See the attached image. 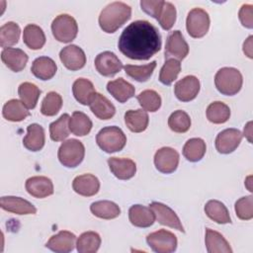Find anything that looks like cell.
<instances>
[{
  "label": "cell",
  "mask_w": 253,
  "mask_h": 253,
  "mask_svg": "<svg viewBox=\"0 0 253 253\" xmlns=\"http://www.w3.org/2000/svg\"><path fill=\"white\" fill-rule=\"evenodd\" d=\"M161 43V36L157 28L148 21L137 20L125 28L118 45L126 57L147 60L160 50Z\"/></svg>",
  "instance_id": "6da1fadb"
},
{
  "label": "cell",
  "mask_w": 253,
  "mask_h": 253,
  "mask_svg": "<svg viewBox=\"0 0 253 253\" xmlns=\"http://www.w3.org/2000/svg\"><path fill=\"white\" fill-rule=\"evenodd\" d=\"M131 8L124 2L116 1L108 4L100 13V28L108 34L115 33L130 19Z\"/></svg>",
  "instance_id": "7a4b0ae2"
},
{
  "label": "cell",
  "mask_w": 253,
  "mask_h": 253,
  "mask_svg": "<svg viewBox=\"0 0 253 253\" xmlns=\"http://www.w3.org/2000/svg\"><path fill=\"white\" fill-rule=\"evenodd\" d=\"M242 74L234 67H222L214 76L216 89L226 96H233L237 94L242 87Z\"/></svg>",
  "instance_id": "3957f363"
},
{
  "label": "cell",
  "mask_w": 253,
  "mask_h": 253,
  "mask_svg": "<svg viewBox=\"0 0 253 253\" xmlns=\"http://www.w3.org/2000/svg\"><path fill=\"white\" fill-rule=\"evenodd\" d=\"M96 142L103 151L113 153L120 151L125 147L126 136L118 126H106L97 133Z\"/></svg>",
  "instance_id": "277c9868"
},
{
  "label": "cell",
  "mask_w": 253,
  "mask_h": 253,
  "mask_svg": "<svg viewBox=\"0 0 253 253\" xmlns=\"http://www.w3.org/2000/svg\"><path fill=\"white\" fill-rule=\"evenodd\" d=\"M84 155L85 147L83 143L75 138L63 141L57 153L59 162L68 168L78 166L83 161Z\"/></svg>",
  "instance_id": "5b68a950"
},
{
  "label": "cell",
  "mask_w": 253,
  "mask_h": 253,
  "mask_svg": "<svg viewBox=\"0 0 253 253\" xmlns=\"http://www.w3.org/2000/svg\"><path fill=\"white\" fill-rule=\"evenodd\" d=\"M52 35L60 42H72L78 33L76 20L68 14H60L52 21Z\"/></svg>",
  "instance_id": "8992f818"
},
{
  "label": "cell",
  "mask_w": 253,
  "mask_h": 253,
  "mask_svg": "<svg viewBox=\"0 0 253 253\" xmlns=\"http://www.w3.org/2000/svg\"><path fill=\"white\" fill-rule=\"evenodd\" d=\"M210 16L207 11L202 8H194L187 16V32L192 38H203L210 29Z\"/></svg>",
  "instance_id": "52a82bcc"
},
{
  "label": "cell",
  "mask_w": 253,
  "mask_h": 253,
  "mask_svg": "<svg viewBox=\"0 0 253 253\" xmlns=\"http://www.w3.org/2000/svg\"><path fill=\"white\" fill-rule=\"evenodd\" d=\"M146 242L157 253H171L177 248V237L166 229H159L149 233L146 237Z\"/></svg>",
  "instance_id": "ba28073f"
},
{
  "label": "cell",
  "mask_w": 253,
  "mask_h": 253,
  "mask_svg": "<svg viewBox=\"0 0 253 253\" xmlns=\"http://www.w3.org/2000/svg\"><path fill=\"white\" fill-rule=\"evenodd\" d=\"M189 53V45L185 41L182 33L179 30L173 31L169 34L165 44V59L182 60Z\"/></svg>",
  "instance_id": "9c48e42d"
},
{
  "label": "cell",
  "mask_w": 253,
  "mask_h": 253,
  "mask_svg": "<svg viewBox=\"0 0 253 253\" xmlns=\"http://www.w3.org/2000/svg\"><path fill=\"white\" fill-rule=\"evenodd\" d=\"M149 208L152 210L155 219L160 224L166 225L168 227L177 229L182 232H185L182 222L180 221V218L178 217L176 212L172 209H170L168 206H166L162 203L152 202L149 205Z\"/></svg>",
  "instance_id": "30bf717a"
},
{
  "label": "cell",
  "mask_w": 253,
  "mask_h": 253,
  "mask_svg": "<svg viewBox=\"0 0 253 253\" xmlns=\"http://www.w3.org/2000/svg\"><path fill=\"white\" fill-rule=\"evenodd\" d=\"M179 164V153L172 147H162L154 155V165L156 169L164 174L174 172Z\"/></svg>",
  "instance_id": "8fae6325"
},
{
  "label": "cell",
  "mask_w": 253,
  "mask_h": 253,
  "mask_svg": "<svg viewBox=\"0 0 253 253\" xmlns=\"http://www.w3.org/2000/svg\"><path fill=\"white\" fill-rule=\"evenodd\" d=\"M95 67L97 71L106 77H112L122 70L123 63L119 57L112 51H103L95 58Z\"/></svg>",
  "instance_id": "7c38bea8"
},
{
  "label": "cell",
  "mask_w": 253,
  "mask_h": 253,
  "mask_svg": "<svg viewBox=\"0 0 253 253\" xmlns=\"http://www.w3.org/2000/svg\"><path fill=\"white\" fill-rule=\"evenodd\" d=\"M242 136L241 131L237 128L223 129L215 138V148L222 154L231 153L239 146Z\"/></svg>",
  "instance_id": "4fadbf2b"
},
{
  "label": "cell",
  "mask_w": 253,
  "mask_h": 253,
  "mask_svg": "<svg viewBox=\"0 0 253 253\" xmlns=\"http://www.w3.org/2000/svg\"><path fill=\"white\" fill-rule=\"evenodd\" d=\"M59 58L63 65L71 70H79L86 63V55L81 47L75 44H70L63 47L59 52Z\"/></svg>",
  "instance_id": "5bb4252c"
},
{
  "label": "cell",
  "mask_w": 253,
  "mask_h": 253,
  "mask_svg": "<svg viewBox=\"0 0 253 253\" xmlns=\"http://www.w3.org/2000/svg\"><path fill=\"white\" fill-rule=\"evenodd\" d=\"M200 92V80L194 75H188L179 80L174 86V93L178 100L190 102Z\"/></svg>",
  "instance_id": "9a60e30c"
},
{
  "label": "cell",
  "mask_w": 253,
  "mask_h": 253,
  "mask_svg": "<svg viewBox=\"0 0 253 253\" xmlns=\"http://www.w3.org/2000/svg\"><path fill=\"white\" fill-rule=\"evenodd\" d=\"M0 207L2 210L16 214H35L37 212V209L29 201L14 196L2 197Z\"/></svg>",
  "instance_id": "2e32d148"
},
{
  "label": "cell",
  "mask_w": 253,
  "mask_h": 253,
  "mask_svg": "<svg viewBox=\"0 0 253 253\" xmlns=\"http://www.w3.org/2000/svg\"><path fill=\"white\" fill-rule=\"evenodd\" d=\"M27 192L39 199L46 198L53 194V184L51 180L44 176H34L26 181Z\"/></svg>",
  "instance_id": "e0dca14e"
},
{
  "label": "cell",
  "mask_w": 253,
  "mask_h": 253,
  "mask_svg": "<svg viewBox=\"0 0 253 253\" xmlns=\"http://www.w3.org/2000/svg\"><path fill=\"white\" fill-rule=\"evenodd\" d=\"M75 241V234L67 230H61L49 238L45 247L57 253H68L74 249Z\"/></svg>",
  "instance_id": "ac0fdd59"
},
{
  "label": "cell",
  "mask_w": 253,
  "mask_h": 253,
  "mask_svg": "<svg viewBox=\"0 0 253 253\" xmlns=\"http://www.w3.org/2000/svg\"><path fill=\"white\" fill-rule=\"evenodd\" d=\"M28 59L27 53L20 48L6 47L1 52V60L14 72L22 71L26 67Z\"/></svg>",
  "instance_id": "d6986e66"
},
{
  "label": "cell",
  "mask_w": 253,
  "mask_h": 253,
  "mask_svg": "<svg viewBox=\"0 0 253 253\" xmlns=\"http://www.w3.org/2000/svg\"><path fill=\"white\" fill-rule=\"evenodd\" d=\"M111 172L120 180H128L136 173V165L129 158L111 157L108 159Z\"/></svg>",
  "instance_id": "ffe728a7"
},
{
  "label": "cell",
  "mask_w": 253,
  "mask_h": 253,
  "mask_svg": "<svg viewBox=\"0 0 253 253\" xmlns=\"http://www.w3.org/2000/svg\"><path fill=\"white\" fill-rule=\"evenodd\" d=\"M72 188L75 193L84 197H92L99 192L100 182L92 174H83L74 178Z\"/></svg>",
  "instance_id": "44dd1931"
},
{
  "label": "cell",
  "mask_w": 253,
  "mask_h": 253,
  "mask_svg": "<svg viewBox=\"0 0 253 253\" xmlns=\"http://www.w3.org/2000/svg\"><path fill=\"white\" fill-rule=\"evenodd\" d=\"M128 218L130 223L136 227H149L155 221L152 210L141 205H133L129 208Z\"/></svg>",
  "instance_id": "7402d4cb"
},
{
  "label": "cell",
  "mask_w": 253,
  "mask_h": 253,
  "mask_svg": "<svg viewBox=\"0 0 253 253\" xmlns=\"http://www.w3.org/2000/svg\"><path fill=\"white\" fill-rule=\"evenodd\" d=\"M107 90L120 103H125L128 99L132 98L135 92L134 87L122 77L109 81L107 84Z\"/></svg>",
  "instance_id": "603a6c76"
},
{
  "label": "cell",
  "mask_w": 253,
  "mask_h": 253,
  "mask_svg": "<svg viewBox=\"0 0 253 253\" xmlns=\"http://www.w3.org/2000/svg\"><path fill=\"white\" fill-rule=\"evenodd\" d=\"M56 70V63L53 59L47 56H40L36 58L31 67L32 73L41 80L51 79L55 75Z\"/></svg>",
  "instance_id": "cb8c5ba5"
},
{
  "label": "cell",
  "mask_w": 253,
  "mask_h": 253,
  "mask_svg": "<svg viewBox=\"0 0 253 253\" xmlns=\"http://www.w3.org/2000/svg\"><path fill=\"white\" fill-rule=\"evenodd\" d=\"M44 129L39 124H32L27 127V134L23 139L24 146L31 151H40L44 145Z\"/></svg>",
  "instance_id": "d4e9b609"
},
{
  "label": "cell",
  "mask_w": 253,
  "mask_h": 253,
  "mask_svg": "<svg viewBox=\"0 0 253 253\" xmlns=\"http://www.w3.org/2000/svg\"><path fill=\"white\" fill-rule=\"evenodd\" d=\"M72 93L76 101L82 105H90L96 91L93 83L86 78H78L72 85Z\"/></svg>",
  "instance_id": "484cf974"
},
{
  "label": "cell",
  "mask_w": 253,
  "mask_h": 253,
  "mask_svg": "<svg viewBox=\"0 0 253 253\" xmlns=\"http://www.w3.org/2000/svg\"><path fill=\"white\" fill-rule=\"evenodd\" d=\"M90 110L100 120H109L116 114V108L104 95L96 93L90 103Z\"/></svg>",
  "instance_id": "4316f807"
},
{
  "label": "cell",
  "mask_w": 253,
  "mask_h": 253,
  "mask_svg": "<svg viewBox=\"0 0 253 253\" xmlns=\"http://www.w3.org/2000/svg\"><path fill=\"white\" fill-rule=\"evenodd\" d=\"M205 243L209 253H231L232 249L227 240L217 231L206 229Z\"/></svg>",
  "instance_id": "83f0119b"
},
{
  "label": "cell",
  "mask_w": 253,
  "mask_h": 253,
  "mask_svg": "<svg viewBox=\"0 0 253 253\" xmlns=\"http://www.w3.org/2000/svg\"><path fill=\"white\" fill-rule=\"evenodd\" d=\"M23 41L29 48L34 50L41 49L45 43V35L38 25L29 24L24 28Z\"/></svg>",
  "instance_id": "f1b7e54d"
},
{
  "label": "cell",
  "mask_w": 253,
  "mask_h": 253,
  "mask_svg": "<svg viewBox=\"0 0 253 253\" xmlns=\"http://www.w3.org/2000/svg\"><path fill=\"white\" fill-rule=\"evenodd\" d=\"M148 122L149 118L144 110H128L125 114V123L132 132L144 131L148 126Z\"/></svg>",
  "instance_id": "f546056e"
},
{
  "label": "cell",
  "mask_w": 253,
  "mask_h": 253,
  "mask_svg": "<svg viewBox=\"0 0 253 253\" xmlns=\"http://www.w3.org/2000/svg\"><path fill=\"white\" fill-rule=\"evenodd\" d=\"M3 117L10 122H21L30 116L29 109L23 104L22 101L17 99L9 100L5 103L2 110Z\"/></svg>",
  "instance_id": "4dcf8cb0"
},
{
  "label": "cell",
  "mask_w": 253,
  "mask_h": 253,
  "mask_svg": "<svg viewBox=\"0 0 253 253\" xmlns=\"http://www.w3.org/2000/svg\"><path fill=\"white\" fill-rule=\"evenodd\" d=\"M206 214L213 221L219 224L230 223L231 218L227 208L219 201L211 200L205 206Z\"/></svg>",
  "instance_id": "1f68e13d"
},
{
  "label": "cell",
  "mask_w": 253,
  "mask_h": 253,
  "mask_svg": "<svg viewBox=\"0 0 253 253\" xmlns=\"http://www.w3.org/2000/svg\"><path fill=\"white\" fill-rule=\"evenodd\" d=\"M91 212L103 219H113L121 214V209L117 204L111 201H98L90 206Z\"/></svg>",
  "instance_id": "d6a6232c"
},
{
  "label": "cell",
  "mask_w": 253,
  "mask_h": 253,
  "mask_svg": "<svg viewBox=\"0 0 253 253\" xmlns=\"http://www.w3.org/2000/svg\"><path fill=\"white\" fill-rule=\"evenodd\" d=\"M92 121L90 118L82 112L76 111L69 119L70 131L77 136H84L88 134L92 129Z\"/></svg>",
  "instance_id": "836d02e7"
},
{
  "label": "cell",
  "mask_w": 253,
  "mask_h": 253,
  "mask_svg": "<svg viewBox=\"0 0 253 253\" xmlns=\"http://www.w3.org/2000/svg\"><path fill=\"white\" fill-rule=\"evenodd\" d=\"M207 150L206 142L200 137H194L187 140L183 147V155L191 162L200 161Z\"/></svg>",
  "instance_id": "e575fe53"
},
{
  "label": "cell",
  "mask_w": 253,
  "mask_h": 253,
  "mask_svg": "<svg viewBox=\"0 0 253 253\" xmlns=\"http://www.w3.org/2000/svg\"><path fill=\"white\" fill-rule=\"evenodd\" d=\"M101 245V237L95 231L83 232L76 241L77 251L79 253H95Z\"/></svg>",
  "instance_id": "d590c367"
},
{
  "label": "cell",
  "mask_w": 253,
  "mask_h": 253,
  "mask_svg": "<svg viewBox=\"0 0 253 253\" xmlns=\"http://www.w3.org/2000/svg\"><path fill=\"white\" fill-rule=\"evenodd\" d=\"M207 119L212 124H224L230 117L229 107L220 101L211 103L207 108Z\"/></svg>",
  "instance_id": "8d00e7d4"
},
{
  "label": "cell",
  "mask_w": 253,
  "mask_h": 253,
  "mask_svg": "<svg viewBox=\"0 0 253 253\" xmlns=\"http://www.w3.org/2000/svg\"><path fill=\"white\" fill-rule=\"evenodd\" d=\"M18 94L21 101L28 109H34L38 103L39 97L41 95V90L37 85L31 82H24L20 84L18 88Z\"/></svg>",
  "instance_id": "74e56055"
},
{
  "label": "cell",
  "mask_w": 253,
  "mask_h": 253,
  "mask_svg": "<svg viewBox=\"0 0 253 253\" xmlns=\"http://www.w3.org/2000/svg\"><path fill=\"white\" fill-rule=\"evenodd\" d=\"M69 119L68 114H63L49 125V135L53 141H63L68 137L70 132Z\"/></svg>",
  "instance_id": "f35d334b"
},
{
  "label": "cell",
  "mask_w": 253,
  "mask_h": 253,
  "mask_svg": "<svg viewBox=\"0 0 253 253\" xmlns=\"http://www.w3.org/2000/svg\"><path fill=\"white\" fill-rule=\"evenodd\" d=\"M21 29L15 22H8L0 28V45L10 47L19 42Z\"/></svg>",
  "instance_id": "ab89813d"
},
{
  "label": "cell",
  "mask_w": 253,
  "mask_h": 253,
  "mask_svg": "<svg viewBox=\"0 0 253 253\" xmlns=\"http://www.w3.org/2000/svg\"><path fill=\"white\" fill-rule=\"evenodd\" d=\"M155 67H156V61H151L150 63H147L144 65L126 64L124 66V69L126 74L130 78L138 82H145L150 78Z\"/></svg>",
  "instance_id": "60d3db41"
},
{
  "label": "cell",
  "mask_w": 253,
  "mask_h": 253,
  "mask_svg": "<svg viewBox=\"0 0 253 253\" xmlns=\"http://www.w3.org/2000/svg\"><path fill=\"white\" fill-rule=\"evenodd\" d=\"M181 71V63L179 60L170 58L166 59L165 63L160 69L159 81L164 85H170L174 80L177 79Z\"/></svg>",
  "instance_id": "b9f144b4"
},
{
  "label": "cell",
  "mask_w": 253,
  "mask_h": 253,
  "mask_svg": "<svg viewBox=\"0 0 253 253\" xmlns=\"http://www.w3.org/2000/svg\"><path fill=\"white\" fill-rule=\"evenodd\" d=\"M168 126L174 132L183 133L190 129L191 119L185 111L177 110L170 115L168 119Z\"/></svg>",
  "instance_id": "7bdbcfd3"
},
{
  "label": "cell",
  "mask_w": 253,
  "mask_h": 253,
  "mask_svg": "<svg viewBox=\"0 0 253 253\" xmlns=\"http://www.w3.org/2000/svg\"><path fill=\"white\" fill-rule=\"evenodd\" d=\"M136 99L141 108L147 112H156L161 106V97L154 90H144L137 95Z\"/></svg>",
  "instance_id": "ee69618b"
},
{
  "label": "cell",
  "mask_w": 253,
  "mask_h": 253,
  "mask_svg": "<svg viewBox=\"0 0 253 253\" xmlns=\"http://www.w3.org/2000/svg\"><path fill=\"white\" fill-rule=\"evenodd\" d=\"M62 107V98L56 92H49L43 98L41 107V113L46 117L55 116Z\"/></svg>",
  "instance_id": "f6af8a7d"
},
{
  "label": "cell",
  "mask_w": 253,
  "mask_h": 253,
  "mask_svg": "<svg viewBox=\"0 0 253 253\" xmlns=\"http://www.w3.org/2000/svg\"><path fill=\"white\" fill-rule=\"evenodd\" d=\"M163 30H170L176 21V8L171 2H165L159 13L158 18L156 19Z\"/></svg>",
  "instance_id": "bcb514c9"
},
{
  "label": "cell",
  "mask_w": 253,
  "mask_h": 253,
  "mask_svg": "<svg viewBox=\"0 0 253 253\" xmlns=\"http://www.w3.org/2000/svg\"><path fill=\"white\" fill-rule=\"evenodd\" d=\"M236 215L242 220H250L253 217V197H242L235 203Z\"/></svg>",
  "instance_id": "7dc6e473"
},
{
  "label": "cell",
  "mask_w": 253,
  "mask_h": 253,
  "mask_svg": "<svg viewBox=\"0 0 253 253\" xmlns=\"http://www.w3.org/2000/svg\"><path fill=\"white\" fill-rule=\"evenodd\" d=\"M164 1L161 0H142L140 1L141 9L149 16L157 19L163 7Z\"/></svg>",
  "instance_id": "c3c4849f"
},
{
  "label": "cell",
  "mask_w": 253,
  "mask_h": 253,
  "mask_svg": "<svg viewBox=\"0 0 253 253\" xmlns=\"http://www.w3.org/2000/svg\"><path fill=\"white\" fill-rule=\"evenodd\" d=\"M239 20L247 29L253 28V5L251 4H244L241 6L239 13H238Z\"/></svg>",
  "instance_id": "681fc988"
},
{
  "label": "cell",
  "mask_w": 253,
  "mask_h": 253,
  "mask_svg": "<svg viewBox=\"0 0 253 253\" xmlns=\"http://www.w3.org/2000/svg\"><path fill=\"white\" fill-rule=\"evenodd\" d=\"M253 36H249L243 43V52L249 58H253Z\"/></svg>",
  "instance_id": "f907efd6"
},
{
  "label": "cell",
  "mask_w": 253,
  "mask_h": 253,
  "mask_svg": "<svg viewBox=\"0 0 253 253\" xmlns=\"http://www.w3.org/2000/svg\"><path fill=\"white\" fill-rule=\"evenodd\" d=\"M242 135H244L250 143L252 142V122L247 123V125L244 127V134Z\"/></svg>",
  "instance_id": "816d5d0a"
},
{
  "label": "cell",
  "mask_w": 253,
  "mask_h": 253,
  "mask_svg": "<svg viewBox=\"0 0 253 253\" xmlns=\"http://www.w3.org/2000/svg\"><path fill=\"white\" fill-rule=\"evenodd\" d=\"M251 178H252V176H249V177H248V178H247V182H248V184H250V183H251V182H250V180H251ZM247 188H248V190H249V191H250V192H252V188H251V187H250V186H249V185H248V186H247Z\"/></svg>",
  "instance_id": "f5cc1de1"
}]
</instances>
